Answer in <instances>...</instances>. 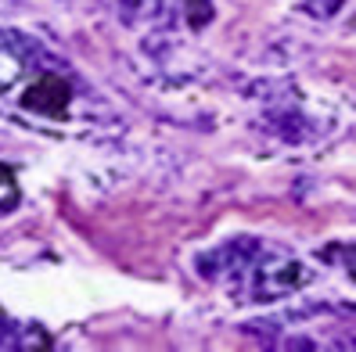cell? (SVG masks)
Masks as SVG:
<instances>
[{
	"instance_id": "1",
	"label": "cell",
	"mask_w": 356,
	"mask_h": 352,
	"mask_svg": "<svg viewBox=\"0 0 356 352\" xmlns=\"http://www.w3.org/2000/svg\"><path fill=\"white\" fill-rule=\"evenodd\" d=\"M22 108L26 112H40V115H47V119H61L69 108V101H72V87H69V79H61L54 72H44L40 79H33L29 87L22 90Z\"/></svg>"
},
{
	"instance_id": "2",
	"label": "cell",
	"mask_w": 356,
	"mask_h": 352,
	"mask_svg": "<svg viewBox=\"0 0 356 352\" xmlns=\"http://www.w3.org/2000/svg\"><path fill=\"white\" fill-rule=\"evenodd\" d=\"M15 205H18V180L11 173V165L0 162V216L11 212Z\"/></svg>"
}]
</instances>
